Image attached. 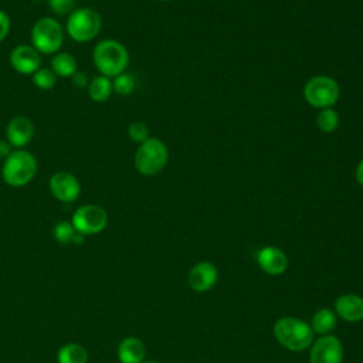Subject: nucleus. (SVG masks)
<instances>
[{"instance_id": "4468645a", "label": "nucleus", "mask_w": 363, "mask_h": 363, "mask_svg": "<svg viewBox=\"0 0 363 363\" xmlns=\"http://www.w3.org/2000/svg\"><path fill=\"white\" fill-rule=\"evenodd\" d=\"M258 265L269 275H281L288 267L285 252L277 247H264L257 254Z\"/></svg>"}, {"instance_id": "f257e3e1", "label": "nucleus", "mask_w": 363, "mask_h": 363, "mask_svg": "<svg viewBox=\"0 0 363 363\" xmlns=\"http://www.w3.org/2000/svg\"><path fill=\"white\" fill-rule=\"evenodd\" d=\"M92 61L101 75L113 78L125 72L129 62V52L122 43L112 38H105L95 44Z\"/></svg>"}, {"instance_id": "ddd939ff", "label": "nucleus", "mask_w": 363, "mask_h": 363, "mask_svg": "<svg viewBox=\"0 0 363 363\" xmlns=\"http://www.w3.org/2000/svg\"><path fill=\"white\" fill-rule=\"evenodd\" d=\"M187 282L193 291H197V292L208 291L217 282L216 265L207 261L196 264L187 275Z\"/></svg>"}, {"instance_id": "423d86ee", "label": "nucleus", "mask_w": 363, "mask_h": 363, "mask_svg": "<svg viewBox=\"0 0 363 363\" xmlns=\"http://www.w3.org/2000/svg\"><path fill=\"white\" fill-rule=\"evenodd\" d=\"M31 45L40 54H55L64 40V30L61 24L52 17L38 18L31 28Z\"/></svg>"}, {"instance_id": "f8f14e48", "label": "nucleus", "mask_w": 363, "mask_h": 363, "mask_svg": "<svg viewBox=\"0 0 363 363\" xmlns=\"http://www.w3.org/2000/svg\"><path fill=\"white\" fill-rule=\"evenodd\" d=\"M34 123L27 116H14L6 126V140L17 149L27 146L34 138Z\"/></svg>"}, {"instance_id": "393cba45", "label": "nucleus", "mask_w": 363, "mask_h": 363, "mask_svg": "<svg viewBox=\"0 0 363 363\" xmlns=\"http://www.w3.org/2000/svg\"><path fill=\"white\" fill-rule=\"evenodd\" d=\"M128 136L136 143H142L149 139V128L143 122H132L128 128Z\"/></svg>"}, {"instance_id": "7c9ffc66", "label": "nucleus", "mask_w": 363, "mask_h": 363, "mask_svg": "<svg viewBox=\"0 0 363 363\" xmlns=\"http://www.w3.org/2000/svg\"><path fill=\"white\" fill-rule=\"evenodd\" d=\"M157 1H170V0H157Z\"/></svg>"}, {"instance_id": "5701e85b", "label": "nucleus", "mask_w": 363, "mask_h": 363, "mask_svg": "<svg viewBox=\"0 0 363 363\" xmlns=\"http://www.w3.org/2000/svg\"><path fill=\"white\" fill-rule=\"evenodd\" d=\"M77 234V230L74 228L71 221H60L54 225L52 235L60 244H72L74 237Z\"/></svg>"}, {"instance_id": "bb28decb", "label": "nucleus", "mask_w": 363, "mask_h": 363, "mask_svg": "<svg viewBox=\"0 0 363 363\" xmlns=\"http://www.w3.org/2000/svg\"><path fill=\"white\" fill-rule=\"evenodd\" d=\"M9 31H10V17L3 10H0V43L7 37Z\"/></svg>"}, {"instance_id": "f3484780", "label": "nucleus", "mask_w": 363, "mask_h": 363, "mask_svg": "<svg viewBox=\"0 0 363 363\" xmlns=\"http://www.w3.org/2000/svg\"><path fill=\"white\" fill-rule=\"evenodd\" d=\"M51 69L57 77L68 78L78 71V62L69 52H55L51 60Z\"/></svg>"}, {"instance_id": "9b49d317", "label": "nucleus", "mask_w": 363, "mask_h": 363, "mask_svg": "<svg viewBox=\"0 0 363 363\" xmlns=\"http://www.w3.org/2000/svg\"><path fill=\"white\" fill-rule=\"evenodd\" d=\"M10 64L11 67L24 75H33L38 68L41 62L40 52L28 44H20L14 47L10 52Z\"/></svg>"}, {"instance_id": "6ab92c4d", "label": "nucleus", "mask_w": 363, "mask_h": 363, "mask_svg": "<svg viewBox=\"0 0 363 363\" xmlns=\"http://www.w3.org/2000/svg\"><path fill=\"white\" fill-rule=\"evenodd\" d=\"M58 363H86L88 352L78 343L64 345L57 353Z\"/></svg>"}, {"instance_id": "39448f33", "label": "nucleus", "mask_w": 363, "mask_h": 363, "mask_svg": "<svg viewBox=\"0 0 363 363\" xmlns=\"http://www.w3.org/2000/svg\"><path fill=\"white\" fill-rule=\"evenodd\" d=\"M102 27L99 13L89 7L75 9L67 18L65 30L68 35L77 43H88L94 40Z\"/></svg>"}, {"instance_id": "f03ea898", "label": "nucleus", "mask_w": 363, "mask_h": 363, "mask_svg": "<svg viewBox=\"0 0 363 363\" xmlns=\"http://www.w3.org/2000/svg\"><path fill=\"white\" fill-rule=\"evenodd\" d=\"M37 173V159L24 149L13 150L1 166V177L11 187H23L28 184Z\"/></svg>"}, {"instance_id": "b1692460", "label": "nucleus", "mask_w": 363, "mask_h": 363, "mask_svg": "<svg viewBox=\"0 0 363 363\" xmlns=\"http://www.w3.org/2000/svg\"><path fill=\"white\" fill-rule=\"evenodd\" d=\"M135 79L132 75L129 74H119L116 77H113V81H112V89L118 94V95H129L133 92L135 89Z\"/></svg>"}, {"instance_id": "2f4dec72", "label": "nucleus", "mask_w": 363, "mask_h": 363, "mask_svg": "<svg viewBox=\"0 0 363 363\" xmlns=\"http://www.w3.org/2000/svg\"><path fill=\"white\" fill-rule=\"evenodd\" d=\"M145 363H157V362H145Z\"/></svg>"}, {"instance_id": "9d476101", "label": "nucleus", "mask_w": 363, "mask_h": 363, "mask_svg": "<svg viewBox=\"0 0 363 363\" xmlns=\"http://www.w3.org/2000/svg\"><path fill=\"white\" fill-rule=\"evenodd\" d=\"M50 190L57 200L72 203L81 194V184L72 173L57 172L50 177Z\"/></svg>"}, {"instance_id": "c756f323", "label": "nucleus", "mask_w": 363, "mask_h": 363, "mask_svg": "<svg viewBox=\"0 0 363 363\" xmlns=\"http://www.w3.org/2000/svg\"><path fill=\"white\" fill-rule=\"evenodd\" d=\"M356 180L359 184L363 186V159L360 160V163L356 167Z\"/></svg>"}, {"instance_id": "412c9836", "label": "nucleus", "mask_w": 363, "mask_h": 363, "mask_svg": "<svg viewBox=\"0 0 363 363\" xmlns=\"http://www.w3.org/2000/svg\"><path fill=\"white\" fill-rule=\"evenodd\" d=\"M316 125L320 132L323 133H332L339 126V115L332 108L320 109L316 116Z\"/></svg>"}, {"instance_id": "2eb2a0df", "label": "nucleus", "mask_w": 363, "mask_h": 363, "mask_svg": "<svg viewBox=\"0 0 363 363\" xmlns=\"http://www.w3.org/2000/svg\"><path fill=\"white\" fill-rule=\"evenodd\" d=\"M336 313L347 322H359L363 319V298L354 294L342 295L335 302Z\"/></svg>"}, {"instance_id": "7ed1b4c3", "label": "nucleus", "mask_w": 363, "mask_h": 363, "mask_svg": "<svg viewBox=\"0 0 363 363\" xmlns=\"http://www.w3.org/2000/svg\"><path fill=\"white\" fill-rule=\"evenodd\" d=\"M275 339L292 352L308 349L313 340V330L306 322L294 316H285L277 320L274 326Z\"/></svg>"}, {"instance_id": "a878e982", "label": "nucleus", "mask_w": 363, "mask_h": 363, "mask_svg": "<svg viewBox=\"0 0 363 363\" xmlns=\"http://www.w3.org/2000/svg\"><path fill=\"white\" fill-rule=\"evenodd\" d=\"M48 6L57 16H69L75 10V0H48Z\"/></svg>"}, {"instance_id": "dca6fc26", "label": "nucleus", "mask_w": 363, "mask_h": 363, "mask_svg": "<svg viewBox=\"0 0 363 363\" xmlns=\"http://www.w3.org/2000/svg\"><path fill=\"white\" fill-rule=\"evenodd\" d=\"M145 352L143 342L135 336L125 337L118 346V357L121 363H142Z\"/></svg>"}, {"instance_id": "a211bd4d", "label": "nucleus", "mask_w": 363, "mask_h": 363, "mask_svg": "<svg viewBox=\"0 0 363 363\" xmlns=\"http://www.w3.org/2000/svg\"><path fill=\"white\" fill-rule=\"evenodd\" d=\"M88 94L89 98L95 102H104L106 101L112 94V79L105 75H98L92 78L88 84Z\"/></svg>"}, {"instance_id": "6e6552de", "label": "nucleus", "mask_w": 363, "mask_h": 363, "mask_svg": "<svg viewBox=\"0 0 363 363\" xmlns=\"http://www.w3.org/2000/svg\"><path fill=\"white\" fill-rule=\"evenodd\" d=\"M71 223L77 233L92 235L101 233L106 227L108 214L105 208L98 204H84L74 211Z\"/></svg>"}, {"instance_id": "cd10ccee", "label": "nucleus", "mask_w": 363, "mask_h": 363, "mask_svg": "<svg viewBox=\"0 0 363 363\" xmlns=\"http://www.w3.org/2000/svg\"><path fill=\"white\" fill-rule=\"evenodd\" d=\"M71 78H72L74 85L78 86V88H85L89 84V78L84 71H77Z\"/></svg>"}, {"instance_id": "4be33fe9", "label": "nucleus", "mask_w": 363, "mask_h": 363, "mask_svg": "<svg viewBox=\"0 0 363 363\" xmlns=\"http://www.w3.org/2000/svg\"><path fill=\"white\" fill-rule=\"evenodd\" d=\"M31 77H33L34 85L44 91L54 88L58 78L51 68H38Z\"/></svg>"}, {"instance_id": "c85d7f7f", "label": "nucleus", "mask_w": 363, "mask_h": 363, "mask_svg": "<svg viewBox=\"0 0 363 363\" xmlns=\"http://www.w3.org/2000/svg\"><path fill=\"white\" fill-rule=\"evenodd\" d=\"M11 153V145L7 140H0V157H7Z\"/></svg>"}, {"instance_id": "1a4fd4ad", "label": "nucleus", "mask_w": 363, "mask_h": 363, "mask_svg": "<svg viewBox=\"0 0 363 363\" xmlns=\"http://www.w3.org/2000/svg\"><path fill=\"white\" fill-rule=\"evenodd\" d=\"M343 346L333 335H323L315 340L309 353L311 363H342Z\"/></svg>"}, {"instance_id": "aec40b11", "label": "nucleus", "mask_w": 363, "mask_h": 363, "mask_svg": "<svg viewBox=\"0 0 363 363\" xmlns=\"http://www.w3.org/2000/svg\"><path fill=\"white\" fill-rule=\"evenodd\" d=\"M335 326H336V315L332 309H328V308L319 309L312 316L311 328L319 335H328L330 330H333Z\"/></svg>"}, {"instance_id": "0eeeda50", "label": "nucleus", "mask_w": 363, "mask_h": 363, "mask_svg": "<svg viewBox=\"0 0 363 363\" xmlns=\"http://www.w3.org/2000/svg\"><path fill=\"white\" fill-rule=\"evenodd\" d=\"M340 89L337 82L328 75L312 77L303 88V96L306 102L318 109L330 108L339 99Z\"/></svg>"}, {"instance_id": "20e7f679", "label": "nucleus", "mask_w": 363, "mask_h": 363, "mask_svg": "<svg viewBox=\"0 0 363 363\" xmlns=\"http://www.w3.org/2000/svg\"><path fill=\"white\" fill-rule=\"evenodd\" d=\"M169 160L167 146L157 138H149L139 143L133 163L136 170L143 176H155L160 173Z\"/></svg>"}]
</instances>
